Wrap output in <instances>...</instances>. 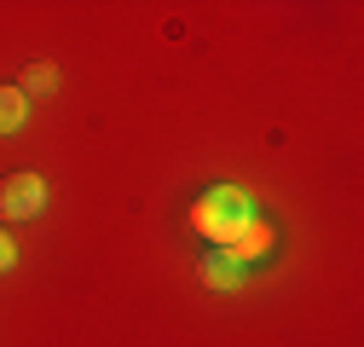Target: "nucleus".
Listing matches in <instances>:
<instances>
[{
    "label": "nucleus",
    "mask_w": 364,
    "mask_h": 347,
    "mask_svg": "<svg viewBox=\"0 0 364 347\" xmlns=\"http://www.w3.org/2000/svg\"><path fill=\"white\" fill-rule=\"evenodd\" d=\"M272 243H278V237H272V226L260 220V214H249V220L220 243V255H225V260H237V267H249V260H266V255H272Z\"/></svg>",
    "instance_id": "7ed1b4c3"
},
{
    "label": "nucleus",
    "mask_w": 364,
    "mask_h": 347,
    "mask_svg": "<svg viewBox=\"0 0 364 347\" xmlns=\"http://www.w3.org/2000/svg\"><path fill=\"white\" fill-rule=\"evenodd\" d=\"M197 272H203V284H208L214 295H232V289H243V267H237V260H225L220 249H214V255H203V267H197Z\"/></svg>",
    "instance_id": "20e7f679"
},
{
    "label": "nucleus",
    "mask_w": 364,
    "mask_h": 347,
    "mask_svg": "<svg viewBox=\"0 0 364 347\" xmlns=\"http://www.w3.org/2000/svg\"><path fill=\"white\" fill-rule=\"evenodd\" d=\"M12 260H18V243H12L6 232H0V272H12Z\"/></svg>",
    "instance_id": "0eeeda50"
},
{
    "label": "nucleus",
    "mask_w": 364,
    "mask_h": 347,
    "mask_svg": "<svg viewBox=\"0 0 364 347\" xmlns=\"http://www.w3.org/2000/svg\"><path fill=\"white\" fill-rule=\"evenodd\" d=\"M29 116V99L18 93V87H0V134H18Z\"/></svg>",
    "instance_id": "39448f33"
},
{
    "label": "nucleus",
    "mask_w": 364,
    "mask_h": 347,
    "mask_svg": "<svg viewBox=\"0 0 364 347\" xmlns=\"http://www.w3.org/2000/svg\"><path fill=\"white\" fill-rule=\"evenodd\" d=\"M47 208V180L41 174H12V180H0V214L6 220H29V214Z\"/></svg>",
    "instance_id": "f03ea898"
},
{
    "label": "nucleus",
    "mask_w": 364,
    "mask_h": 347,
    "mask_svg": "<svg viewBox=\"0 0 364 347\" xmlns=\"http://www.w3.org/2000/svg\"><path fill=\"white\" fill-rule=\"evenodd\" d=\"M53 87H58V70H53V64H29L23 81H18V93L29 99V93H53Z\"/></svg>",
    "instance_id": "423d86ee"
},
{
    "label": "nucleus",
    "mask_w": 364,
    "mask_h": 347,
    "mask_svg": "<svg viewBox=\"0 0 364 347\" xmlns=\"http://www.w3.org/2000/svg\"><path fill=\"white\" fill-rule=\"evenodd\" d=\"M249 191L243 186H214L208 197H197V208H191V232H203L208 243H225L243 220H249Z\"/></svg>",
    "instance_id": "f257e3e1"
}]
</instances>
